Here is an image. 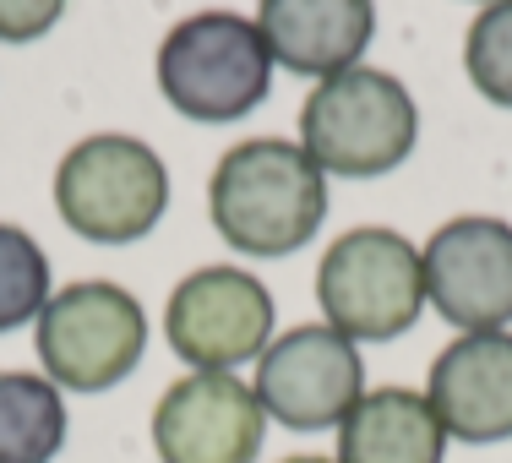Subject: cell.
<instances>
[{
	"instance_id": "7a4b0ae2",
	"label": "cell",
	"mask_w": 512,
	"mask_h": 463,
	"mask_svg": "<svg viewBox=\"0 0 512 463\" xmlns=\"http://www.w3.org/2000/svg\"><path fill=\"white\" fill-rule=\"evenodd\" d=\"M420 142V109L393 71L349 66L316 82L300 104V148L322 175L376 180L393 175Z\"/></svg>"
},
{
	"instance_id": "9a60e30c",
	"label": "cell",
	"mask_w": 512,
	"mask_h": 463,
	"mask_svg": "<svg viewBox=\"0 0 512 463\" xmlns=\"http://www.w3.org/2000/svg\"><path fill=\"white\" fill-rule=\"evenodd\" d=\"M50 306V257L17 224H0V333L39 322Z\"/></svg>"
},
{
	"instance_id": "5b68a950",
	"label": "cell",
	"mask_w": 512,
	"mask_h": 463,
	"mask_svg": "<svg viewBox=\"0 0 512 463\" xmlns=\"http://www.w3.org/2000/svg\"><path fill=\"white\" fill-rule=\"evenodd\" d=\"M55 207L93 246H131L169 213V169L126 131L82 137L55 169Z\"/></svg>"
},
{
	"instance_id": "6da1fadb",
	"label": "cell",
	"mask_w": 512,
	"mask_h": 463,
	"mask_svg": "<svg viewBox=\"0 0 512 463\" xmlns=\"http://www.w3.org/2000/svg\"><path fill=\"white\" fill-rule=\"evenodd\" d=\"M207 218L240 257L273 262L300 251L327 218V175L289 137L235 142L207 180Z\"/></svg>"
},
{
	"instance_id": "d6986e66",
	"label": "cell",
	"mask_w": 512,
	"mask_h": 463,
	"mask_svg": "<svg viewBox=\"0 0 512 463\" xmlns=\"http://www.w3.org/2000/svg\"><path fill=\"white\" fill-rule=\"evenodd\" d=\"M485 6H491V0H485Z\"/></svg>"
},
{
	"instance_id": "3957f363",
	"label": "cell",
	"mask_w": 512,
	"mask_h": 463,
	"mask_svg": "<svg viewBox=\"0 0 512 463\" xmlns=\"http://www.w3.org/2000/svg\"><path fill=\"white\" fill-rule=\"evenodd\" d=\"M153 71L164 104L197 126L246 120L273 88V55L262 44V28L240 11H197L175 22L158 44Z\"/></svg>"
},
{
	"instance_id": "ba28073f",
	"label": "cell",
	"mask_w": 512,
	"mask_h": 463,
	"mask_svg": "<svg viewBox=\"0 0 512 463\" xmlns=\"http://www.w3.org/2000/svg\"><path fill=\"white\" fill-rule=\"evenodd\" d=\"M251 393L267 420L289 425V431H338L344 414L365 398L360 349L327 322L289 327L284 338L262 349Z\"/></svg>"
},
{
	"instance_id": "5bb4252c",
	"label": "cell",
	"mask_w": 512,
	"mask_h": 463,
	"mask_svg": "<svg viewBox=\"0 0 512 463\" xmlns=\"http://www.w3.org/2000/svg\"><path fill=\"white\" fill-rule=\"evenodd\" d=\"M66 447V398L39 371H0V463H55Z\"/></svg>"
},
{
	"instance_id": "8fae6325",
	"label": "cell",
	"mask_w": 512,
	"mask_h": 463,
	"mask_svg": "<svg viewBox=\"0 0 512 463\" xmlns=\"http://www.w3.org/2000/svg\"><path fill=\"white\" fill-rule=\"evenodd\" d=\"M436 420L469 447L512 436V333H458L431 360L425 382Z\"/></svg>"
},
{
	"instance_id": "4fadbf2b",
	"label": "cell",
	"mask_w": 512,
	"mask_h": 463,
	"mask_svg": "<svg viewBox=\"0 0 512 463\" xmlns=\"http://www.w3.org/2000/svg\"><path fill=\"white\" fill-rule=\"evenodd\" d=\"M447 431L431 398L414 387H376L338 425L333 463H442Z\"/></svg>"
},
{
	"instance_id": "30bf717a",
	"label": "cell",
	"mask_w": 512,
	"mask_h": 463,
	"mask_svg": "<svg viewBox=\"0 0 512 463\" xmlns=\"http://www.w3.org/2000/svg\"><path fill=\"white\" fill-rule=\"evenodd\" d=\"M267 414L235 371H191L153 404L158 463H256Z\"/></svg>"
},
{
	"instance_id": "e0dca14e",
	"label": "cell",
	"mask_w": 512,
	"mask_h": 463,
	"mask_svg": "<svg viewBox=\"0 0 512 463\" xmlns=\"http://www.w3.org/2000/svg\"><path fill=\"white\" fill-rule=\"evenodd\" d=\"M66 0H0V44H33L60 22Z\"/></svg>"
},
{
	"instance_id": "8992f818",
	"label": "cell",
	"mask_w": 512,
	"mask_h": 463,
	"mask_svg": "<svg viewBox=\"0 0 512 463\" xmlns=\"http://www.w3.org/2000/svg\"><path fill=\"white\" fill-rule=\"evenodd\" d=\"M33 349L60 393H109L137 371L148 349V316L131 289L109 278H82L50 295L33 322Z\"/></svg>"
},
{
	"instance_id": "2e32d148",
	"label": "cell",
	"mask_w": 512,
	"mask_h": 463,
	"mask_svg": "<svg viewBox=\"0 0 512 463\" xmlns=\"http://www.w3.org/2000/svg\"><path fill=\"white\" fill-rule=\"evenodd\" d=\"M463 71L480 99L512 109V0H491L485 11H474L463 33Z\"/></svg>"
},
{
	"instance_id": "9c48e42d",
	"label": "cell",
	"mask_w": 512,
	"mask_h": 463,
	"mask_svg": "<svg viewBox=\"0 0 512 463\" xmlns=\"http://www.w3.org/2000/svg\"><path fill=\"white\" fill-rule=\"evenodd\" d=\"M425 300L458 333H502L512 322V224L463 213L420 246Z\"/></svg>"
},
{
	"instance_id": "7c38bea8",
	"label": "cell",
	"mask_w": 512,
	"mask_h": 463,
	"mask_svg": "<svg viewBox=\"0 0 512 463\" xmlns=\"http://www.w3.org/2000/svg\"><path fill=\"white\" fill-rule=\"evenodd\" d=\"M256 28L278 66L295 77H338L360 66L376 39V0H262Z\"/></svg>"
},
{
	"instance_id": "ac0fdd59",
	"label": "cell",
	"mask_w": 512,
	"mask_h": 463,
	"mask_svg": "<svg viewBox=\"0 0 512 463\" xmlns=\"http://www.w3.org/2000/svg\"><path fill=\"white\" fill-rule=\"evenodd\" d=\"M284 463H333V458H316V453H300V458H284Z\"/></svg>"
},
{
	"instance_id": "52a82bcc",
	"label": "cell",
	"mask_w": 512,
	"mask_h": 463,
	"mask_svg": "<svg viewBox=\"0 0 512 463\" xmlns=\"http://www.w3.org/2000/svg\"><path fill=\"white\" fill-rule=\"evenodd\" d=\"M164 338L191 371H235L273 344V295L246 267H197L169 289Z\"/></svg>"
},
{
	"instance_id": "277c9868",
	"label": "cell",
	"mask_w": 512,
	"mask_h": 463,
	"mask_svg": "<svg viewBox=\"0 0 512 463\" xmlns=\"http://www.w3.org/2000/svg\"><path fill=\"white\" fill-rule=\"evenodd\" d=\"M316 306L349 344L404 338L425 311L420 251L409 246V235L382 224L344 229L316 267Z\"/></svg>"
}]
</instances>
